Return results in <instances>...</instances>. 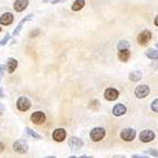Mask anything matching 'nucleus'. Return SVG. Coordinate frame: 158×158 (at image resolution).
Instances as JSON below:
<instances>
[{"label":"nucleus","mask_w":158,"mask_h":158,"mask_svg":"<svg viewBox=\"0 0 158 158\" xmlns=\"http://www.w3.org/2000/svg\"><path fill=\"white\" fill-rule=\"evenodd\" d=\"M119 96V92L116 89H113V87H108L106 89L105 92H104V98L107 101H115L117 100Z\"/></svg>","instance_id":"nucleus-8"},{"label":"nucleus","mask_w":158,"mask_h":158,"mask_svg":"<svg viewBox=\"0 0 158 158\" xmlns=\"http://www.w3.org/2000/svg\"><path fill=\"white\" fill-rule=\"evenodd\" d=\"M45 158H56L54 156H49V157H45Z\"/></svg>","instance_id":"nucleus-37"},{"label":"nucleus","mask_w":158,"mask_h":158,"mask_svg":"<svg viewBox=\"0 0 158 158\" xmlns=\"http://www.w3.org/2000/svg\"><path fill=\"white\" fill-rule=\"evenodd\" d=\"M3 112H5V106H3V104H1V103H0V116L2 115Z\"/></svg>","instance_id":"nucleus-28"},{"label":"nucleus","mask_w":158,"mask_h":158,"mask_svg":"<svg viewBox=\"0 0 158 158\" xmlns=\"http://www.w3.org/2000/svg\"><path fill=\"white\" fill-rule=\"evenodd\" d=\"M98 106H100V102H98V100H92L90 102V104H89V107L92 108V110H95V108H98Z\"/></svg>","instance_id":"nucleus-24"},{"label":"nucleus","mask_w":158,"mask_h":158,"mask_svg":"<svg viewBox=\"0 0 158 158\" xmlns=\"http://www.w3.org/2000/svg\"><path fill=\"white\" fill-rule=\"evenodd\" d=\"M30 118H31L32 123H34L35 125H41L45 122L47 116H45V114L43 113L42 111H37L31 114V117H30Z\"/></svg>","instance_id":"nucleus-3"},{"label":"nucleus","mask_w":158,"mask_h":158,"mask_svg":"<svg viewBox=\"0 0 158 158\" xmlns=\"http://www.w3.org/2000/svg\"><path fill=\"white\" fill-rule=\"evenodd\" d=\"M17 107H18L19 111L26 112L31 107V102L26 96H21V98H19L18 101H17Z\"/></svg>","instance_id":"nucleus-2"},{"label":"nucleus","mask_w":158,"mask_h":158,"mask_svg":"<svg viewBox=\"0 0 158 158\" xmlns=\"http://www.w3.org/2000/svg\"><path fill=\"white\" fill-rule=\"evenodd\" d=\"M80 158H92V157H89V156H81Z\"/></svg>","instance_id":"nucleus-36"},{"label":"nucleus","mask_w":158,"mask_h":158,"mask_svg":"<svg viewBox=\"0 0 158 158\" xmlns=\"http://www.w3.org/2000/svg\"><path fill=\"white\" fill-rule=\"evenodd\" d=\"M146 56L148 59H152V60H158V50L155 49H148L146 51Z\"/></svg>","instance_id":"nucleus-19"},{"label":"nucleus","mask_w":158,"mask_h":158,"mask_svg":"<svg viewBox=\"0 0 158 158\" xmlns=\"http://www.w3.org/2000/svg\"><path fill=\"white\" fill-rule=\"evenodd\" d=\"M32 18H33V15H32V13H30V15H28V16L24 17V18L22 19L21 21H20V22L18 23V26L16 27V29L13 30V33H12L13 35H15V37H17V35H18V34L20 33V31L22 30V28H23L24 23H26L27 21H29V20H31Z\"/></svg>","instance_id":"nucleus-12"},{"label":"nucleus","mask_w":158,"mask_h":158,"mask_svg":"<svg viewBox=\"0 0 158 158\" xmlns=\"http://www.w3.org/2000/svg\"><path fill=\"white\" fill-rule=\"evenodd\" d=\"M156 47H158V44H156Z\"/></svg>","instance_id":"nucleus-41"},{"label":"nucleus","mask_w":158,"mask_h":158,"mask_svg":"<svg viewBox=\"0 0 158 158\" xmlns=\"http://www.w3.org/2000/svg\"><path fill=\"white\" fill-rule=\"evenodd\" d=\"M69 147L73 150H77L83 147V142L79 137H71L69 139Z\"/></svg>","instance_id":"nucleus-10"},{"label":"nucleus","mask_w":158,"mask_h":158,"mask_svg":"<svg viewBox=\"0 0 158 158\" xmlns=\"http://www.w3.org/2000/svg\"><path fill=\"white\" fill-rule=\"evenodd\" d=\"M11 39V34L10 33H7L5 35V37L2 38V39L0 40V47H3V45H6L7 43L9 42V40Z\"/></svg>","instance_id":"nucleus-23"},{"label":"nucleus","mask_w":158,"mask_h":158,"mask_svg":"<svg viewBox=\"0 0 158 158\" xmlns=\"http://www.w3.org/2000/svg\"><path fill=\"white\" fill-rule=\"evenodd\" d=\"M113 158H125L124 156H114Z\"/></svg>","instance_id":"nucleus-35"},{"label":"nucleus","mask_w":158,"mask_h":158,"mask_svg":"<svg viewBox=\"0 0 158 158\" xmlns=\"http://www.w3.org/2000/svg\"><path fill=\"white\" fill-rule=\"evenodd\" d=\"M105 134H106V132L103 127H95V128H93L92 131H91L90 137L93 142H100V140H102L103 138H104Z\"/></svg>","instance_id":"nucleus-1"},{"label":"nucleus","mask_w":158,"mask_h":158,"mask_svg":"<svg viewBox=\"0 0 158 158\" xmlns=\"http://www.w3.org/2000/svg\"><path fill=\"white\" fill-rule=\"evenodd\" d=\"M129 48V43L127 42L126 40H123V41H119L118 44H117V49L118 50H126Z\"/></svg>","instance_id":"nucleus-22"},{"label":"nucleus","mask_w":158,"mask_h":158,"mask_svg":"<svg viewBox=\"0 0 158 158\" xmlns=\"http://www.w3.org/2000/svg\"><path fill=\"white\" fill-rule=\"evenodd\" d=\"M0 32H1V28H0Z\"/></svg>","instance_id":"nucleus-39"},{"label":"nucleus","mask_w":158,"mask_h":158,"mask_svg":"<svg viewBox=\"0 0 158 158\" xmlns=\"http://www.w3.org/2000/svg\"><path fill=\"white\" fill-rule=\"evenodd\" d=\"M152 110L154 112H156V113H158V100L153 101V103H152Z\"/></svg>","instance_id":"nucleus-25"},{"label":"nucleus","mask_w":158,"mask_h":158,"mask_svg":"<svg viewBox=\"0 0 158 158\" xmlns=\"http://www.w3.org/2000/svg\"><path fill=\"white\" fill-rule=\"evenodd\" d=\"M129 58H131V51H129L128 49L118 51V59L122 62H127Z\"/></svg>","instance_id":"nucleus-17"},{"label":"nucleus","mask_w":158,"mask_h":158,"mask_svg":"<svg viewBox=\"0 0 158 158\" xmlns=\"http://www.w3.org/2000/svg\"><path fill=\"white\" fill-rule=\"evenodd\" d=\"M44 1H49V0H44Z\"/></svg>","instance_id":"nucleus-40"},{"label":"nucleus","mask_w":158,"mask_h":158,"mask_svg":"<svg viewBox=\"0 0 158 158\" xmlns=\"http://www.w3.org/2000/svg\"><path fill=\"white\" fill-rule=\"evenodd\" d=\"M3 91H2V89H1V87H0V98H3Z\"/></svg>","instance_id":"nucleus-33"},{"label":"nucleus","mask_w":158,"mask_h":158,"mask_svg":"<svg viewBox=\"0 0 158 158\" xmlns=\"http://www.w3.org/2000/svg\"><path fill=\"white\" fill-rule=\"evenodd\" d=\"M39 33H40V30H39V29H34V30H32V31L30 32V38L37 37V35H39Z\"/></svg>","instance_id":"nucleus-26"},{"label":"nucleus","mask_w":158,"mask_h":158,"mask_svg":"<svg viewBox=\"0 0 158 158\" xmlns=\"http://www.w3.org/2000/svg\"><path fill=\"white\" fill-rule=\"evenodd\" d=\"M3 148H5V146H3V144L1 142H0V153H2Z\"/></svg>","instance_id":"nucleus-32"},{"label":"nucleus","mask_w":158,"mask_h":158,"mask_svg":"<svg viewBox=\"0 0 158 158\" xmlns=\"http://www.w3.org/2000/svg\"><path fill=\"white\" fill-rule=\"evenodd\" d=\"M150 39H152V33H150V31L144 30V31L139 33V35H138V38H137V41H138L139 44L145 45L147 42H149Z\"/></svg>","instance_id":"nucleus-9"},{"label":"nucleus","mask_w":158,"mask_h":158,"mask_svg":"<svg viewBox=\"0 0 158 158\" xmlns=\"http://www.w3.org/2000/svg\"><path fill=\"white\" fill-rule=\"evenodd\" d=\"M26 132H27V134L29 135V136L33 137V138H35V139H41V138H42V137H41V135H39L38 133L34 132V131H32V129L29 128V127H27V128H26Z\"/></svg>","instance_id":"nucleus-21"},{"label":"nucleus","mask_w":158,"mask_h":158,"mask_svg":"<svg viewBox=\"0 0 158 158\" xmlns=\"http://www.w3.org/2000/svg\"><path fill=\"white\" fill-rule=\"evenodd\" d=\"M133 158H150V157H146V156H140V155H133Z\"/></svg>","instance_id":"nucleus-30"},{"label":"nucleus","mask_w":158,"mask_h":158,"mask_svg":"<svg viewBox=\"0 0 158 158\" xmlns=\"http://www.w3.org/2000/svg\"><path fill=\"white\" fill-rule=\"evenodd\" d=\"M28 5H29V0H16L13 3V9L17 12H22L27 9Z\"/></svg>","instance_id":"nucleus-11"},{"label":"nucleus","mask_w":158,"mask_h":158,"mask_svg":"<svg viewBox=\"0 0 158 158\" xmlns=\"http://www.w3.org/2000/svg\"><path fill=\"white\" fill-rule=\"evenodd\" d=\"M84 6H85V0H75L73 2V5H72L71 9L73 11H80L84 8Z\"/></svg>","instance_id":"nucleus-18"},{"label":"nucleus","mask_w":158,"mask_h":158,"mask_svg":"<svg viewBox=\"0 0 158 158\" xmlns=\"http://www.w3.org/2000/svg\"><path fill=\"white\" fill-rule=\"evenodd\" d=\"M148 94H149V87L145 84L138 85L135 89V95L137 98H145Z\"/></svg>","instance_id":"nucleus-6"},{"label":"nucleus","mask_w":158,"mask_h":158,"mask_svg":"<svg viewBox=\"0 0 158 158\" xmlns=\"http://www.w3.org/2000/svg\"><path fill=\"white\" fill-rule=\"evenodd\" d=\"M65 137H66V132L63 128H56L52 134V138L56 140V142H59V143L63 142V140L65 139Z\"/></svg>","instance_id":"nucleus-13"},{"label":"nucleus","mask_w":158,"mask_h":158,"mask_svg":"<svg viewBox=\"0 0 158 158\" xmlns=\"http://www.w3.org/2000/svg\"><path fill=\"white\" fill-rule=\"evenodd\" d=\"M126 111H127V108H126V106L125 105H123V104H116L115 106L113 107V115L114 116H122V115H124L125 113H126Z\"/></svg>","instance_id":"nucleus-16"},{"label":"nucleus","mask_w":158,"mask_h":158,"mask_svg":"<svg viewBox=\"0 0 158 158\" xmlns=\"http://www.w3.org/2000/svg\"><path fill=\"white\" fill-rule=\"evenodd\" d=\"M13 15L11 12H5L2 16L0 17V24L2 26H10L11 23L13 22Z\"/></svg>","instance_id":"nucleus-14"},{"label":"nucleus","mask_w":158,"mask_h":158,"mask_svg":"<svg viewBox=\"0 0 158 158\" xmlns=\"http://www.w3.org/2000/svg\"><path fill=\"white\" fill-rule=\"evenodd\" d=\"M139 139L142 140L143 143H149L155 139V134H154V132L150 131V129H144L139 134Z\"/></svg>","instance_id":"nucleus-7"},{"label":"nucleus","mask_w":158,"mask_h":158,"mask_svg":"<svg viewBox=\"0 0 158 158\" xmlns=\"http://www.w3.org/2000/svg\"><path fill=\"white\" fill-rule=\"evenodd\" d=\"M18 68V61L15 58H9L7 60V64H6V70L8 73H13L16 71V69Z\"/></svg>","instance_id":"nucleus-15"},{"label":"nucleus","mask_w":158,"mask_h":158,"mask_svg":"<svg viewBox=\"0 0 158 158\" xmlns=\"http://www.w3.org/2000/svg\"><path fill=\"white\" fill-rule=\"evenodd\" d=\"M69 158H77L75 156H71V157H69Z\"/></svg>","instance_id":"nucleus-38"},{"label":"nucleus","mask_w":158,"mask_h":158,"mask_svg":"<svg viewBox=\"0 0 158 158\" xmlns=\"http://www.w3.org/2000/svg\"><path fill=\"white\" fill-rule=\"evenodd\" d=\"M136 136V132L133 128H124L121 132V138L125 142H132Z\"/></svg>","instance_id":"nucleus-5"},{"label":"nucleus","mask_w":158,"mask_h":158,"mask_svg":"<svg viewBox=\"0 0 158 158\" xmlns=\"http://www.w3.org/2000/svg\"><path fill=\"white\" fill-rule=\"evenodd\" d=\"M3 75V66L0 64V80H1V77H2Z\"/></svg>","instance_id":"nucleus-29"},{"label":"nucleus","mask_w":158,"mask_h":158,"mask_svg":"<svg viewBox=\"0 0 158 158\" xmlns=\"http://www.w3.org/2000/svg\"><path fill=\"white\" fill-rule=\"evenodd\" d=\"M143 77V73L140 71H135V72H132V73L129 74L128 77L131 81L133 82H137V81H139L140 79H142Z\"/></svg>","instance_id":"nucleus-20"},{"label":"nucleus","mask_w":158,"mask_h":158,"mask_svg":"<svg viewBox=\"0 0 158 158\" xmlns=\"http://www.w3.org/2000/svg\"><path fill=\"white\" fill-rule=\"evenodd\" d=\"M154 22H155V26H156V27H158V16L155 18V21H154Z\"/></svg>","instance_id":"nucleus-34"},{"label":"nucleus","mask_w":158,"mask_h":158,"mask_svg":"<svg viewBox=\"0 0 158 158\" xmlns=\"http://www.w3.org/2000/svg\"><path fill=\"white\" fill-rule=\"evenodd\" d=\"M63 1H65V0H52L51 2L52 3H59V2H63Z\"/></svg>","instance_id":"nucleus-31"},{"label":"nucleus","mask_w":158,"mask_h":158,"mask_svg":"<svg viewBox=\"0 0 158 158\" xmlns=\"http://www.w3.org/2000/svg\"><path fill=\"white\" fill-rule=\"evenodd\" d=\"M28 148H29L28 147V144H27V142L23 139H18L13 144V150L19 154L27 153V152H28Z\"/></svg>","instance_id":"nucleus-4"},{"label":"nucleus","mask_w":158,"mask_h":158,"mask_svg":"<svg viewBox=\"0 0 158 158\" xmlns=\"http://www.w3.org/2000/svg\"><path fill=\"white\" fill-rule=\"evenodd\" d=\"M146 154H150V155H153V156H158V152H156V150L154 149H148L145 152Z\"/></svg>","instance_id":"nucleus-27"}]
</instances>
